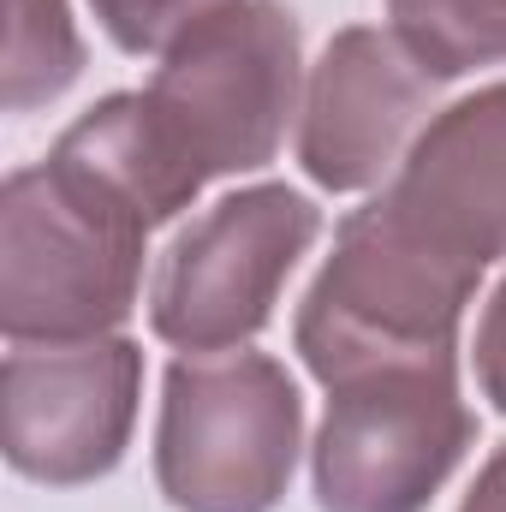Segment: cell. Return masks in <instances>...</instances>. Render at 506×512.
Here are the masks:
<instances>
[{
	"instance_id": "cell-1",
	"label": "cell",
	"mask_w": 506,
	"mask_h": 512,
	"mask_svg": "<svg viewBox=\"0 0 506 512\" xmlns=\"http://www.w3.org/2000/svg\"><path fill=\"white\" fill-rule=\"evenodd\" d=\"M149 215L66 143L0 191V328L6 340L114 334L143 286Z\"/></svg>"
},
{
	"instance_id": "cell-2",
	"label": "cell",
	"mask_w": 506,
	"mask_h": 512,
	"mask_svg": "<svg viewBox=\"0 0 506 512\" xmlns=\"http://www.w3.org/2000/svg\"><path fill=\"white\" fill-rule=\"evenodd\" d=\"M298 18L280 0H221L191 18L137 90L161 155L203 191L280 155L298 102Z\"/></svg>"
},
{
	"instance_id": "cell-3",
	"label": "cell",
	"mask_w": 506,
	"mask_h": 512,
	"mask_svg": "<svg viewBox=\"0 0 506 512\" xmlns=\"http://www.w3.org/2000/svg\"><path fill=\"white\" fill-rule=\"evenodd\" d=\"M477 280V268L429 251L376 197L322 262L298 310V352L322 387L393 358H453Z\"/></svg>"
},
{
	"instance_id": "cell-4",
	"label": "cell",
	"mask_w": 506,
	"mask_h": 512,
	"mask_svg": "<svg viewBox=\"0 0 506 512\" xmlns=\"http://www.w3.org/2000/svg\"><path fill=\"white\" fill-rule=\"evenodd\" d=\"M304 399L262 352H185L161 387L155 483L179 512H268L298 465Z\"/></svg>"
},
{
	"instance_id": "cell-5",
	"label": "cell",
	"mask_w": 506,
	"mask_h": 512,
	"mask_svg": "<svg viewBox=\"0 0 506 512\" xmlns=\"http://www.w3.org/2000/svg\"><path fill=\"white\" fill-rule=\"evenodd\" d=\"M477 441L453 358H393L328 387L316 435L322 512H423Z\"/></svg>"
},
{
	"instance_id": "cell-6",
	"label": "cell",
	"mask_w": 506,
	"mask_h": 512,
	"mask_svg": "<svg viewBox=\"0 0 506 512\" xmlns=\"http://www.w3.org/2000/svg\"><path fill=\"white\" fill-rule=\"evenodd\" d=\"M316 227V203L292 185L221 197L167 245L149 286V328L179 352H239L268 328Z\"/></svg>"
},
{
	"instance_id": "cell-7",
	"label": "cell",
	"mask_w": 506,
	"mask_h": 512,
	"mask_svg": "<svg viewBox=\"0 0 506 512\" xmlns=\"http://www.w3.org/2000/svg\"><path fill=\"white\" fill-rule=\"evenodd\" d=\"M143 352L120 334L12 340L0 370V447L18 477L72 489L120 465L137 423Z\"/></svg>"
},
{
	"instance_id": "cell-8",
	"label": "cell",
	"mask_w": 506,
	"mask_h": 512,
	"mask_svg": "<svg viewBox=\"0 0 506 512\" xmlns=\"http://www.w3.org/2000/svg\"><path fill=\"white\" fill-rule=\"evenodd\" d=\"M441 78L393 30H340L298 108V161L322 191H370L423 137Z\"/></svg>"
},
{
	"instance_id": "cell-9",
	"label": "cell",
	"mask_w": 506,
	"mask_h": 512,
	"mask_svg": "<svg viewBox=\"0 0 506 512\" xmlns=\"http://www.w3.org/2000/svg\"><path fill=\"white\" fill-rule=\"evenodd\" d=\"M381 203L429 245L465 268L506 256V84L477 90L435 114L399 161Z\"/></svg>"
},
{
	"instance_id": "cell-10",
	"label": "cell",
	"mask_w": 506,
	"mask_h": 512,
	"mask_svg": "<svg viewBox=\"0 0 506 512\" xmlns=\"http://www.w3.org/2000/svg\"><path fill=\"white\" fill-rule=\"evenodd\" d=\"M84 72V42L66 0H6V54H0V102L6 114H30L72 90Z\"/></svg>"
},
{
	"instance_id": "cell-11",
	"label": "cell",
	"mask_w": 506,
	"mask_h": 512,
	"mask_svg": "<svg viewBox=\"0 0 506 512\" xmlns=\"http://www.w3.org/2000/svg\"><path fill=\"white\" fill-rule=\"evenodd\" d=\"M387 18L441 84L477 66H506V0H387Z\"/></svg>"
},
{
	"instance_id": "cell-12",
	"label": "cell",
	"mask_w": 506,
	"mask_h": 512,
	"mask_svg": "<svg viewBox=\"0 0 506 512\" xmlns=\"http://www.w3.org/2000/svg\"><path fill=\"white\" fill-rule=\"evenodd\" d=\"M90 6L126 54H161L191 18L215 12L221 0H90Z\"/></svg>"
},
{
	"instance_id": "cell-13",
	"label": "cell",
	"mask_w": 506,
	"mask_h": 512,
	"mask_svg": "<svg viewBox=\"0 0 506 512\" xmlns=\"http://www.w3.org/2000/svg\"><path fill=\"white\" fill-rule=\"evenodd\" d=\"M477 382H483V399H495V411H506V280L477 328Z\"/></svg>"
},
{
	"instance_id": "cell-14",
	"label": "cell",
	"mask_w": 506,
	"mask_h": 512,
	"mask_svg": "<svg viewBox=\"0 0 506 512\" xmlns=\"http://www.w3.org/2000/svg\"><path fill=\"white\" fill-rule=\"evenodd\" d=\"M459 512H506V447H495V459L477 471V483H471Z\"/></svg>"
}]
</instances>
